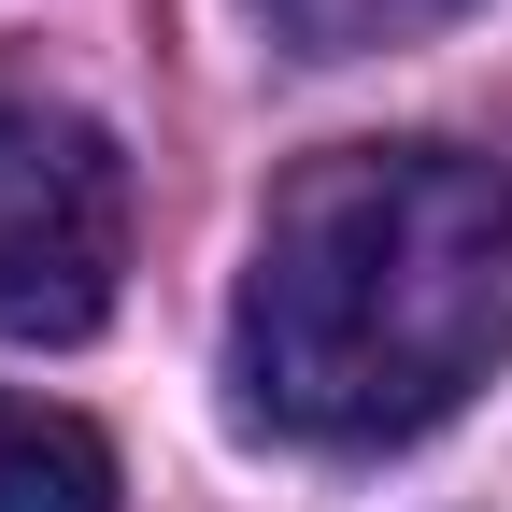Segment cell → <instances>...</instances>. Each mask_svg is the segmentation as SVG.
Wrapping results in <instances>:
<instances>
[{
    "label": "cell",
    "instance_id": "obj_1",
    "mask_svg": "<svg viewBox=\"0 0 512 512\" xmlns=\"http://www.w3.org/2000/svg\"><path fill=\"white\" fill-rule=\"evenodd\" d=\"M512 356V171L470 143L299 157L256 214L228 370L285 441H413Z\"/></svg>",
    "mask_w": 512,
    "mask_h": 512
},
{
    "label": "cell",
    "instance_id": "obj_2",
    "mask_svg": "<svg viewBox=\"0 0 512 512\" xmlns=\"http://www.w3.org/2000/svg\"><path fill=\"white\" fill-rule=\"evenodd\" d=\"M128 285V171L114 143L0 72V342H86Z\"/></svg>",
    "mask_w": 512,
    "mask_h": 512
},
{
    "label": "cell",
    "instance_id": "obj_3",
    "mask_svg": "<svg viewBox=\"0 0 512 512\" xmlns=\"http://www.w3.org/2000/svg\"><path fill=\"white\" fill-rule=\"evenodd\" d=\"M0 512H114V441L0 384Z\"/></svg>",
    "mask_w": 512,
    "mask_h": 512
},
{
    "label": "cell",
    "instance_id": "obj_4",
    "mask_svg": "<svg viewBox=\"0 0 512 512\" xmlns=\"http://www.w3.org/2000/svg\"><path fill=\"white\" fill-rule=\"evenodd\" d=\"M256 15L299 57H384V43H427L441 15H470V0H256Z\"/></svg>",
    "mask_w": 512,
    "mask_h": 512
}]
</instances>
